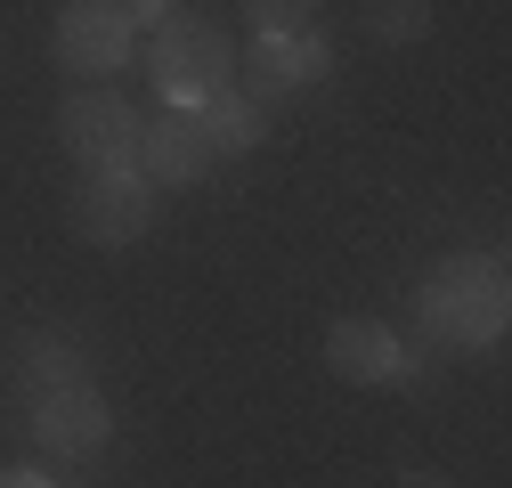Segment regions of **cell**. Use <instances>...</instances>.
<instances>
[{"label":"cell","instance_id":"1","mask_svg":"<svg viewBox=\"0 0 512 488\" xmlns=\"http://www.w3.org/2000/svg\"><path fill=\"white\" fill-rule=\"evenodd\" d=\"M415 310H423V334L447 342V350H472V342H496L504 334V310H512V293H504V261L496 253H456V261H439L415 293Z\"/></svg>","mask_w":512,"mask_h":488},{"label":"cell","instance_id":"2","mask_svg":"<svg viewBox=\"0 0 512 488\" xmlns=\"http://www.w3.org/2000/svg\"><path fill=\"white\" fill-rule=\"evenodd\" d=\"M147 74H155V90H163V98H179V106H204V98H220V90L236 82V49H228V33H220L212 17H187V9H171V17H155Z\"/></svg>","mask_w":512,"mask_h":488},{"label":"cell","instance_id":"3","mask_svg":"<svg viewBox=\"0 0 512 488\" xmlns=\"http://www.w3.org/2000/svg\"><path fill=\"white\" fill-rule=\"evenodd\" d=\"M57 57L74 74H122L139 57V17L122 0H66L57 9Z\"/></svg>","mask_w":512,"mask_h":488},{"label":"cell","instance_id":"4","mask_svg":"<svg viewBox=\"0 0 512 488\" xmlns=\"http://www.w3.org/2000/svg\"><path fill=\"white\" fill-rule=\"evenodd\" d=\"M147 220H155V179H139L131 163L98 171L90 188L74 196V228H82L90 244H106V253H122V244H139V236H147Z\"/></svg>","mask_w":512,"mask_h":488},{"label":"cell","instance_id":"5","mask_svg":"<svg viewBox=\"0 0 512 488\" xmlns=\"http://www.w3.org/2000/svg\"><path fill=\"white\" fill-rule=\"evenodd\" d=\"M57 139H66L74 163L114 171V163H131V155H139V114L122 106V98H106V90H82V98L57 106Z\"/></svg>","mask_w":512,"mask_h":488},{"label":"cell","instance_id":"6","mask_svg":"<svg viewBox=\"0 0 512 488\" xmlns=\"http://www.w3.org/2000/svg\"><path fill=\"white\" fill-rule=\"evenodd\" d=\"M326 366L342 383L358 391H391V383H415V350L391 334V326H374V318H342L326 334Z\"/></svg>","mask_w":512,"mask_h":488},{"label":"cell","instance_id":"7","mask_svg":"<svg viewBox=\"0 0 512 488\" xmlns=\"http://www.w3.org/2000/svg\"><path fill=\"white\" fill-rule=\"evenodd\" d=\"M139 163H147V179H163V188H196L220 155H212V139H204L196 114H155L147 131H139Z\"/></svg>","mask_w":512,"mask_h":488},{"label":"cell","instance_id":"8","mask_svg":"<svg viewBox=\"0 0 512 488\" xmlns=\"http://www.w3.org/2000/svg\"><path fill=\"white\" fill-rule=\"evenodd\" d=\"M106 399L90 391V383H66V391H41L33 399V432L57 448V456H98L106 448Z\"/></svg>","mask_w":512,"mask_h":488},{"label":"cell","instance_id":"9","mask_svg":"<svg viewBox=\"0 0 512 488\" xmlns=\"http://www.w3.org/2000/svg\"><path fill=\"white\" fill-rule=\"evenodd\" d=\"M196 122H204L212 155H252V147L269 139V106H252L244 90H220V98H204V106H196Z\"/></svg>","mask_w":512,"mask_h":488},{"label":"cell","instance_id":"10","mask_svg":"<svg viewBox=\"0 0 512 488\" xmlns=\"http://www.w3.org/2000/svg\"><path fill=\"white\" fill-rule=\"evenodd\" d=\"M9 375L41 399V391H66V383H82V350L66 342V334H25L17 350H9Z\"/></svg>","mask_w":512,"mask_h":488},{"label":"cell","instance_id":"11","mask_svg":"<svg viewBox=\"0 0 512 488\" xmlns=\"http://www.w3.org/2000/svg\"><path fill=\"white\" fill-rule=\"evenodd\" d=\"M285 90H293V66H285V33H261V41L244 49V98H252V106H277Z\"/></svg>","mask_w":512,"mask_h":488},{"label":"cell","instance_id":"12","mask_svg":"<svg viewBox=\"0 0 512 488\" xmlns=\"http://www.w3.org/2000/svg\"><path fill=\"white\" fill-rule=\"evenodd\" d=\"M366 33L374 41H391V49H407V41H423L431 33V0H366Z\"/></svg>","mask_w":512,"mask_h":488},{"label":"cell","instance_id":"13","mask_svg":"<svg viewBox=\"0 0 512 488\" xmlns=\"http://www.w3.org/2000/svg\"><path fill=\"white\" fill-rule=\"evenodd\" d=\"M236 9L261 25V33H309V17H317V0H236Z\"/></svg>","mask_w":512,"mask_h":488},{"label":"cell","instance_id":"14","mask_svg":"<svg viewBox=\"0 0 512 488\" xmlns=\"http://www.w3.org/2000/svg\"><path fill=\"white\" fill-rule=\"evenodd\" d=\"M285 66H293V90L317 82V74H334V41L326 33H285Z\"/></svg>","mask_w":512,"mask_h":488},{"label":"cell","instance_id":"15","mask_svg":"<svg viewBox=\"0 0 512 488\" xmlns=\"http://www.w3.org/2000/svg\"><path fill=\"white\" fill-rule=\"evenodd\" d=\"M122 9H131L139 25H155V17H171V0H122Z\"/></svg>","mask_w":512,"mask_h":488},{"label":"cell","instance_id":"16","mask_svg":"<svg viewBox=\"0 0 512 488\" xmlns=\"http://www.w3.org/2000/svg\"><path fill=\"white\" fill-rule=\"evenodd\" d=\"M0 488H49L41 472H25V464H9V472H0Z\"/></svg>","mask_w":512,"mask_h":488},{"label":"cell","instance_id":"17","mask_svg":"<svg viewBox=\"0 0 512 488\" xmlns=\"http://www.w3.org/2000/svg\"><path fill=\"white\" fill-rule=\"evenodd\" d=\"M399 488H447V480H439V472H415V480H399Z\"/></svg>","mask_w":512,"mask_h":488}]
</instances>
